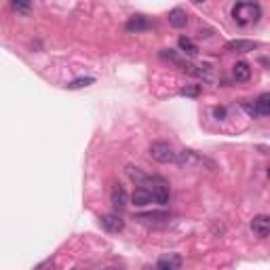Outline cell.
Masks as SVG:
<instances>
[{
    "instance_id": "obj_2",
    "label": "cell",
    "mask_w": 270,
    "mask_h": 270,
    "mask_svg": "<svg viewBox=\"0 0 270 270\" xmlns=\"http://www.w3.org/2000/svg\"><path fill=\"white\" fill-rule=\"evenodd\" d=\"M144 188L150 190V194H152L154 202H159V205H167L169 202V184L165 182L163 177H148L144 182Z\"/></svg>"
},
{
    "instance_id": "obj_4",
    "label": "cell",
    "mask_w": 270,
    "mask_h": 270,
    "mask_svg": "<svg viewBox=\"0 0 270 270\" xmlns=\"http://www.w3.org/2000/svg\"><path fill=\"white\" fill-rule=\"evenodd\" d=\"M175 163L182 169H194V167H199V165L207 163V161L202 159V156H199L197 152H192V150H182V152L175 156Z\"/></svg>"
},
{
    "instance_id": "obj_17",
    "label": "cell",
    "mask_w": 270,
    "mask_h": 270,
    "mask_svg": "<svg viewBox=\"0 0 270 270\" xmlns=\"http://www.w3.org/2000/svg\"><path fill=\"white\" fill-rule=\"evenodd\" d=\"M127 175H129L133 182H135V186H144V182L148 179V175H144L141 171L137 169V167H127Z\"/></svg>"
},
{
    "instance_id": "obj_5",
    "label": "cell",
    "mask_w": 270,
    "mask_h": 270,
    "mask_svg": "<svg viewBox=\"0 0 270 270\" xmlns=\"http://www.w3.org/2000/svg\"><path fill=\"white\" fill-rule=\"evenodd\" d=\"M182 268V256L179 253H163L156 260V270H179Z\"/></svg>"
},
{
    "instance_id": "obj_18",
    "label": "cell",
    "mask_w": 270,
    "mask_h": 270,
    "mask_svg": "<svg viewBox=\"0 0 270 270\" xmlns=\"http://www.w3.org/2000/svg\"><path fill=\"white\" fill-rule=\"evenodd\" d=\"M201 91H202L201 85H188V87H184L182 91H179V95L182 97H199Z\"/></svg>"
},
{
    "instance_id": "obj_12",
    "label": "cell",
    "mask_w": 270,
    "mask_h": 270,
    "mask_svg": "<svg viewBox=\"0 0 270 270\" xmlns=\"http://www.w3.org/2000/svg\"><path fill=\"white\" fill-rule=\"evenodd\" d=\"M232 76H235L236 82H247L251 76V68L247 62H236L235 66H232Z\"/></svg>"
},
{
    "instance_id": "obj_23",
    "label": "cell",
    "mask_w": 270,
    "mask_h": 270,
    "mask_svg": "<svg viewBox=\"0 0 270 270\" xmlns=\"http://www.w3.org/2000/svg\"><path fill=\"white\" fill-rule=\"evenodd\" d=\"M106 270H116V268H106Z\"/></svg>"
},
{
    "instance_id": "obj_8",
    "label": "cell",
    "mask_w": 270,
    "mask_h": 270,
    "mask_svg": "<svg viewBox=\"0 0 270 270\" xmlns=\"http://www.w3.org/2000/svg\"><path fill=\"white\" fill-rule=\"evenodd\" d=\"M101 226L108 232H121L125 228V220L118 213H106L101 215Z\"/></svg>"
},
{
    "instance_id": "obj_20",
    "label": "cell",
    "mask_w": 270,
    "mask_h": 270,
    "mask_svg": "<svg viewBox=\"0 0 270 270\" xmlns=\"http://www.w3.org/2000/svg\"><path fill=\"white\" fill-rule=\"evenodd\" d=\"M11 9L17 13H30V4L26 2H11Z\"/></svg>"
},
{
    "instance_id": "obj_3",
    "label": "cell",
    "mask_w": 270,
    "mask_h": 270,
    "mask_svg": "<svg viewBox=\"0 0 270 270\" xmlns=\"http://www.w3.org/2000/svg\"><path fill=\"white\" fill-rule=\"evenodd\" d=\"M150 156H152L156 163H163V165L175 161V152L167 141H154V144L150 146Z\"/></svg>"
},
{
    "instance_id": "obj_19",
    "label": "cell",
    "mask_w": 270,
    "mask_h": 270,
    "mask_svg": "<svg viewBox=\"0 0 270 270\" xmlns=\"http://www.w3.org/2000/svg\"><path fill=\"white\" fill-rule=\"evenodd\" d=\"M95 78L93 76H85V78H76V80H72L70 85H68V89H82V87H89V85H93Z\"/></svg>"
},
{
    "instance_id": "obj_15",
    "label": "cell",
    "mask_w": 270,
    "mask_h": 270,
    "mask_svg": "<svg viewBox=\"0 0 270 270\" xmlns=\"http://www.w3.org/2000/svg\"><path fill=\"white\" fill-rule=\"evenodd\" d=\"M177 47H179V51H182L184 55H188V57H194V55L199 53L197 44H194L190 38H186V36H179V40H177Z\"/></svg>"
},
{
    "instance_id": "obj_11",
    "label": "cell",
    "mask_w": 270,
    "mask_h": 270,
    "mask_svg": "<svg viewBox=\"0 0 270 270\" xmlns=\"http://www.w3.org/2000/svg\"><path fill=\"white\" fill-rule=\"evenodd\" d=\"M152 28V24L144 17V15H133V17L127 21V32H144V30H150Z\"/></svg>"
},
{
    "instance_id": "obj_22",
    "label": "cell",
    "mask_w": 270,
    "mask_h": 270,
    "mask_svg": "<svg viewBox=\"0 0 270 270\" xmlns=\"http://www.w3.org/2000/svg\"><path fill=\"white\" fill-rule=\"evenodd\" d=\"M213 114H215V118H224L226 116V108H215Z\"/></svg>"
},
{
    "instance_id": "obj_10",
    "label": "cell",
    "mask_w": 270,
    "mask_h": 270,
    "mask_svg": "<svg viewBox=\"0 0 270 270\" xmlns=\"http://www.w3.org/2000/svg\"><path fill=\"white\" fill-rule=\"evenodd\" d=\"M131 202L135 207H146V205H150V202H154V199H152V194H150L148 188L137 186V188L133 190V194H131Z\"/></svg>"
},
{
    "instance_id": "obj_14",
    "label": "cell",
    "mask_w": 270,
    "mask_h": 270,
    "mask_svg": "<svg viewBox=\"0 0 270 270\" xmlns=\"http://www.w3.org/2000/svg\"><path fill=\"white\" fill-rule=\"evenodd\" d=\"M169 24L173 28H186V24H188V15H186L184 9H173L169 13Z\"/></svg>"
},
{
    "instance_id": "obj_24",
    "label": "cell",
    "mask_w": 270,
    "mask_h": 270,
    "mask_svg": "<svg viewBox=\"0 0 270 270\" xmlns=\"http://www.w3.org/2000/svg\"><path fill=\"white\" fill-rule=\"evenodd\" d=\"M268 177H270V169H268Z\"/></svg>"
},
{
    "instance_id": "obj_6",
    "label": "cell",
    "mask_w": 270,
    "mask_h": 270,
    "mask_svg": "<svg viewBox=\"0 0 270 270\" xmlns=\"http://www.w3.org/2000/svg\"><path fill=\"white\" fill-rule=\"evenodd\" d=\"M258 49V42L256 40H243V38H236V40H230L224 44V51L228 53H249V51Z\"/></svg>"
},
{
    "instance_id": "obj_13",
    "label": "cell",
    "mask_w": 270,
    "mask_h": 270,
    "mask_svg": "<svg viewBox=\"0 0 270 270\" xmlns=\"http://www.w3.org/2000/svg\"><path fill=\"white\" fill-rule=\"evenodd\" d=\"M137 222H144V224H165L169 222V213H163V211H154V213H137L135 215Z\"/></svg>"
},
{
    "instance_id": "obj_1",
    "label": "cell",
    "mask_w": 270,
    "mask_h": 270,
    "mask_svg": "<svg viewBox=\"0 0 270 270\" xmlns=\"http://www.w3.org/2000/svg\"><path fill=\"white\" fill-rule=\"evenodd\" d=\"M262 17V6L258 2H238L232 9V19L238 26H251L258 24V19Z\"/></svg>"
},
{
    "instance_id": "obj_16",
    "label": "cell",
    "mask_w": 270,
    "mask_h": 270,
    "mask_svg": "<svg viewBox=\"0 0 270 270\" xmlns=\"http://www.w3.org/2000/svg\"><path fill=\"white\" fill-rule=\"evenodd\" d=\"M258 114L260 116H270V93H262L256 101Z\"/></svg>"
},
{
    "instance_id": "obj_9",
    "label": "cell",
    "mask_w": 270,
    "mask_h": 270,
    "mask_svg": "<svg viewBox=\"0 0 270 270\" xmlns=\"http://www.w3.org/2000/svg\"><path fill=\"white\" fill-rule=\"evenodd\" d=\"M251 230L258 236H270V215H256L251 220Z\"/></svg>"
},
{
    "instance_id": "obj_21",
    "label": "cell",
    "mask_w": 270,
    "mask_h": 270,
    "mask_svg": "<svg viewBox=\"0 0 270 270\" xmlns=\"http://www.w3.org/2000/svg\"><path fill=\"white\" fill-rule=\"evenodd\" d=\"M241 106L245 108V112H247V114H249V116H253V118L258 116V108H256V106H251V103H247V101H243Z\"/></svg>"
},
{
    "instance_id": "obj_7",
    "label": "cell",
    "mask_w": 270,
    "mask_h": 270,
    "mask_svg": "<svg viewBox=\"0 0 270 270\" xmlns=\"http://www.w3.org/2000/svg\"><path fill=\"white\" fill-rule=\"evenodd\" d=\"M110 201H112V207L118 211H123L127 207V202H129V197H127V190L123 188L121 184H114L112 186V192H110Z\"/></svg>"
}]
</instances>
